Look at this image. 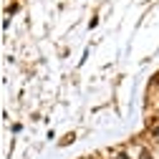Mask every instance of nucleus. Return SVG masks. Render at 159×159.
I'll return each instance as SVG.
<instances>
[{
    "label": "nucleus",
    "mask_w": 159,
    "mask_h": 159,
    "mask_svg": "<svg viewBox=\"0 0 159 159\" xmlns=\"http://www.w3.org/2000/svg\"><path fill=\"white\" fill-rule=\"evenodd\" d=\"M142 159H149V157H142Z\"/></svg>",
    "instance_id": "f257e3e1"
}]
</instances>
